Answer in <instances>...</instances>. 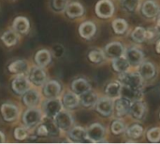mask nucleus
<instances>
[{
	"instance_id": "f257e3e1",
	"label": "nucleus",
	"mask_w": 160,
	"mask_h": 144,
	"mask_svg": "<svg viewBox=\"0 0 160 144\" xmlns=\"http://www.w3.org/2000/svg\"><path fill=\"white\" fill-rule=\"evenodd\" d=\"M23 108L20 102L7 100L0 104V120L2 123L14 126L19 124Z\"/></svg>"
},
{
	"instance_id": "f03ea898",
	"label": "nucleus",
	"mask_w": 160,
	"mask_h": 144,
	"mask_svg": "<svg viewBox=\"0 0 160 144\" xmlns=\"http://www.w3.org/2000/svg\"><path fill=\"white\" fill-rule=\"evenodd\" d=\"M45 115L40 107L25 108L22 110L19 124L22 125L28 130H34L39 124L43 122Z\"/></svg>"
},
{
	"instance_id": "7ed1b4c3",
	"label": "nucleus",
	"mask_w": 160,
	"mask_h": 144,
	"mask_svg": "<svg viewBox=\"0 0 160 144\" xmlns=\"http://www.w3.org/2000/svg\"><path fill=\"white\" fill-rule=\"evenodd\" d=\"M43 99H44V97L41 94L40 89L32 86L20 97L19 102L21 103V105L23 109L35 108V107H40Z\"/></svg>"
},
{
	"instance_id": "20e7f679",
	"label": "nucleus",
	"mask_w": 160,
	"mask_h": 144,
	"mask_svg": "<svg viewBox=\"0 0 160 144\" xmlns=\"http://www.w3.org/2000/svg\"><path fill=\"white\" fill-rule=\"evenodd\" d=\"M31 87L32 85L26 75L11 76L9 81V90L14 97L20 98Z\"/></svg>"
},
{
	"instance_id": "39448f33",
	"label": "nucleus",
	"mask_w": 160,
	"mask_h": 144,
	"mask_svg": "<svg viewBox=\"0 0 160 144\" xmlns=\"http://www.w3.org/2000/svg\"><path fill=\"white\" fill-rule=\"evenodd\" d=\"M31 85L33 87L41 88L44 83L49 80V75L46 68L38 67L34 64H31V67L26 74Z\"/></svg>"
},
{
	"instance_id": "423d86ee",
	"label": "nucleus",
	"mask_w": 160,
	"mask_h": 144,
	"mask_svg": "<svg viewBox=\"0 0 160 144\" xmlns=\"http://www.w3.org/2000/svg\"><path fill=\"white\" fill-rule=\"evenodd\" d=\"M31 64L28 60L23 59V58H16L10 60L7 66H6V70L7 73L10 76H15V75H26Z\"/></svg>"
},
{
	"instance_id": "0eeeda50",
	"label": "nucleus",
	"mask_w": 160,
	"mask_h": 144,
	"mask_svg": "<svg viewBox=\"0 0 160 144\" xmlns=\"http://www.w3.org/2000/svg\"><path fill=\"white\" fill-rule=\"evenodd\" d=\"M54 124L60 129L61 132L67 133L73 126H74V118L73 115L70 113V111L63 109L59 112L53 118Z\"/></svg>"
},
{
	"instance_id": "6e6552de",
	"label": "nucleus",
	"mask_w": 160,
	"mask_h": 144,
	"mask_svg": "<svg viewBox=\"0 0 160 144\" xmlns=\"http://www.w3.org/2000/svg\"><path fill=\"white\" fill-rule=\"evenodd\" d=\"M40 108L47 118L52 119L59 112H61L64 107L61 102L60 97L58 98H44L41 102Z\"/></svg>"
},
{
	"instance_id": "1a4fd4ad",
	"label": "nucleus",
	"mask_w": 160,
	"mask_h": 144,
	"mask_svg": "<svg viewBox=\"0 0 160 144\" xmlns=\"http://www.w3.org/2000/svg\"><path fill=\"white\" fill-rule=\"evenodd\" d=\"M44 98H58L63 94V86L60 82L49 79L40 88Z\"/></svg>"
},
{
	"instance_id": "9d476101",
	"label": "nucleus",
	"mask_w": 160,
	"mask_h": 144,
	"mask_svg": "<svg viewBox=\"0 0 160 144\" xmlns=\"http://www.w3.org/2000/svg\"><path fill=\"white\" fill-rule=\"evenodd\" d=\"M52 62V52L47 48H41L36 51L32 58V64L47 68Z\"/></svg>"
},
{
	"instance_id": "9b49d317",
	"label": "nucleus",
	"mask_w": 160,
	"mask_h": 144,
	"mask_svg": "<svg viewBox=\"0 0 160 144\" xmlns=\"http://www.w3.org/2000/svg\"><path fill=\"white\" fill-rule=\"evenodd\" d=\"M21 38L22 37L11 27L5 29L0 34V42L7 49H11L16 47L20 43Z\"/></svg>"
},
{
	"instance_id": "f8f14e48",
	"label": "nucleus",
	"mask_w": 160,
	"mask_h": 144,
	"mask_svg": "<svg viewBox=\"0 0 160 144\" xmlns=\"http://www.w3.org/2000/svg\"><path fill=\"white\" fill-rule=\"evenodd\" d=\"M10 27L14 31H16L21 37H24L28 35L31 30V22L26 16L19 15L11 21Z\"/></svg>"
},
{
	"instance_id": "ddd939ff",
	"label": "nucleus",
	"mask_w": 160,
	"mask_h": 144,
	"mask_svg": "<svg viewBox=\"0 0 160 144\" xmlns=\"http://www.w3.org/2000/svg\"><path fill=\"white\" fill-rule=\"evenodd\" d=\"M121 82L124 85L129 86L134 89H142L143 79L139 73L135 72H125L121 75Z\"/></svg>"
},
{
	"instance_id": "4468645a",
	"label": "nucleus",
	"mask_w": 160,
	"mask_h": 144,
	"mask_svg": "<svg viewBox=\"0 0 160 144\" xmlns=\"http://www.w3.org/2000/svg\"><path fill=\"white\" fill-rule=\"evenodd\" d=\"M67 139L68 142H90L87 138V132L86 129H84L82 127L76 126L72 127L68 132H67Z\"/></svg>"
},
{
	"instance_id": "2eb2a0df",
	"label": "nucleus",
	"mask_w": 160,
	"mask_h": 144,
	"mask_svg": "<svg viewBox=\"0 0 160 144\" xmlns=\"http://www.w3.org/2000/svg\"><path fill=\"white\" fill-rule=\"evenodd\" d=\"M87 138L90 142L98 143L102 142L105 137V128L102 125L95 123L91 125L87 129Z\"/></svg>"
},
{
	"instance_id": "dca6fc26",
	"label": "nucleus",
	"mask_w": 160,
	"mask_h": 144,
	"mask_svg": "<svg viewBox=\"0 0 160 144\" xmlns=\"http://www.w3.org/2000/svg\"><path fill=\"white\" fill-rule=\"evenodd\" d=\"M96 13L99 18L108 19L114 13V6L111 0H100L96 5Z\"/></svg>"
},
{
	"instance_id": "f3484780",
	"label": "nucleus",
	"mask_w": 160,
	"mask_h": 144,
	"mask_svg": "<svg viewBox=\"0 0 160 144\" xmlns=\"http://www.w3.org/2000/svg\"><path fill=\"white\" fill-rule=\"evenodd\" d=\"M60 99H61L64 109L68 110V111L76 109L81 104L80 103V96H78L71 90L64 92L62 94V96L60 97Z\"/></svg>"
},
{
	"instance_id": "a211bd4d",
	"label": "nucleus",
	"mask_w": 160,
	"mask_h": 144,
	"mask_svg": "<svg viewBox=\"0 0 160 144\" xmlns=\"http://www.w3.org/2000/svg\"><path fill=\"white\" fill-rule=\"evenodd\" d=\"M64 12L69 19H76L82 17L84 14V7L80 2L71 1L68 2Z\"/></svg>"
},
{
	"instance_id": "6ab92c4d",
	"label": "nucleus",
	"mask_w": 160,
	"mask_h": 144,
	"mask_svg": "<svg viewBox=\"0 0 160 144\" xmlns=\"http://www.w3.org/2000/svg\"><path fill=\"white\" fill-rule=\"evenodd\" d=\"M96 109L103 116H110L113 112V102L111 97H101L96 104Z\"/></svg>"
},
{
	"instance_id": "aec40b11",
	"label": "nucleus",
	"mask_w": 160,
	"mask_h": 144,
	"mask_svg": "<svg viewBox=\"0 0 160 144\" xmlns=\"http://www.w3.org/2000/svg\"><path fill=\"white\" fill-rule=\"evenodd\" d=\"M30 130H28L26 127H24L21 124L15 125L13 127L12 131H11V137L14 142H28Z\"/></svg>"
},
{
	"instance_id": "412c9836",
	"label": "nucleus",
	"mask_w": 160,
	"mask_h": 144,
	"mask_svg": "<svg viewBox=\"0 0 160 144\" xmlns=\"http://www.w3.org/2000/svg\"><path fill=\"white\" fill-rule=\"evenodd\" d=\"M70 90L78 96H81L85 92L91 90V85L84 78H77L73 80L70 83Z\"/></svg>"
},
{
	"instance_id": "4be33fe9",
	"label": "nucleus",
	"mask_w": 160,
	"mask_h": 144,
	"mask_svg": "<svg viewBox=\"0 0 160 144\" xmlns=\"http://www.w3.org/2000/svg\"><path fill=\"white\" fill-rule=\"evenodd\" d=\"M96 31H97L96 24L90 21L83 22L79 26V34L82 38H85V39L92 38L95 36Z\"/></svg>"
},
{
	"instance_id": "5701e85b",
	"label": "nucleus",
	"mask_w": 160,
	"mask_h": 144,
	"mask_svg": "<svg viewBox=\"0 0 160 144\" xmlns=\"http://www.w3.org/2000/svg\"><path fill=\"white\" fill-rule=\"evenodd\" d=\"M129 106H130L129 100L124 97L116 98L113 103V111L115 112V115L117 117L125 116L128 113V112H129Z\"/></svg>"
},
{
	"instance_id": "b1692460",
	"label": "nucleus",
	"mask_w": 160,
	"mask_h": 144,
	"mask_svg": "<svg viewBox=\"0 0 160 144\" xmlns=\"http://www.w3.org/2000/svg\"><path fill=\"white\" fill-rule=\"evenodd\" d=\"M129 112L137 120L142 119L144 116L145 113V104L141 101L140 99L131 101L130 106H129Z\"/></svg>"
},
{
	"instance_id": "393cba45",
	"label": "nucleus",
	"mask_w": 160,
	"mask_h": 144,
	"mask_svg": "<svg viewBox=\"0 0 160 144\" xmlns=\"http://www.w3.org/2000/svg\"><path fill=\"white\" fill-rule=\"evenodd\" d=\"M124 46L122 43L114 41L109 43L105 48V53L112 58H117L124 54Z\"/></svg>"
},
{
	"instance_id": "a878e982",
	"label": "nucleus",
	"mask_w": 160,
	"mask_h": 144,
	"mask_svg": "<svg viewBox=\"0 0 160 144\" xmlns=\"http://www.w3.org/2000/svg\"><path fill=\"white\" fill-rule=\"evenodd\" d=\"M142 14L148 18H153L158 16V12L160 11L158 5L153 1V0H147L143 3L142 7Z\"/></svg>"
},
{
	"instance_id": "bb28decb",
	"label": "nucleus",
	"mask_w": 160,
	"mask_h": 144,
	"mask_svg": "<svg viewBox=\"0 0 160 144\" xmlns=\"http://www.w3.org/2000/svg\"><path fill=\"white\" fill-rule=\"evenodd\" d=\"M126 57L131 65L137 66L142 63L143 53L137 48H130L126 52Z\"/></svg>"
},
{
	"instance_id": "cd10ccee",
	"label": "nucleus",
	"mask_w": 160,
	"mask_h": 144,
	"mask_svg": "<svg viewBox=\"0 0 160 144\" xmlns=\"http://www.w3.org/2000/svg\"><path fill=\"white\" fill-rule=\"evenodd\" d=\"M139 74L143 80H150L156 74V67L151 62H142L140 64Z\"/></svg>"
},
{
	"instance_id": "c85d7f7f",
	"label": "nucleus",
	"mask_w": 160,
	"mask_h": 144,
	"mask_svg": "<svg viewBox=\"0 0 160 144\" xmlns=\"http://www.w3.org/2000/svg\"><path fill=\"white\" fill-rule=\"evenodd\" d=\"M121 97L129 101H134V100L140 99V97H142V92H141V89H134L129 86L122 84Z\"/></svg>"
},
{
	"instance_id": "c756f323",
	"label": "nucleus",
	"mask_w": 160,
	"mask_h": 144,
	"mask_svg": "<svg viewBox=\"0 0 160 144\" xmlns=\"http://www.w3.org/2000/svg\"><path fill=\"white\" fill-rule=\"evenodd\" d=\"M98 100V97L97 94L92 90H89L80 96V103L82 104V106L85 108H89V107L96 105Z\"/></svg>"
},
{
	"instance_id": "7c9ffc66",
	"label": "nucleus",
	"mask_w": 160,
	"mask_h": 144,
	"mask_svg": "<svg viewBox=\"0 0 160 144\" xmlns=\"http://www.w3.org/2000/svg\"><path fill=\"white\" fill-rule=\"evenodd\" d=\"M130 67V63L125 56H120L117 58H113L112 61V68L119 73H125L128 71Z\"/></svg>"
},
{
	"instance_id": "2f4dec72",
	"label": "nucleus",
	"mask_w": 160,
	"mask_h": 144,
	"mask_svg": "<svg viewBox=\"0 0 160 144\" xmlns=\"http://www.w3.org/2000/svg\"><path fill=\"white\" fill-rule=\"evenodd\" d=\"M121 91H122V82H113L109 83L105 89V93L107 97L115 99L121 97Z\"/></svg>"
},
{
	"instance_id": "473e14b6",
	"label": "nucleus",
	"mask_w": 160,
	"mask_h": 144,
	"mask_svg": "<svg viewBox=\"0 0 160 144\" xmlns=\"http://www.w3.org/2000/svg\"><path fill=\"white\" fill-rule=\"evenodd\" d=\"M69 0H49V7L56 13L64 12Z\"/></svg>"
},
{
	"instance_id": "72a5a7b5",
	"label": "nucleus",
	"mask_w": 160,
	"mask_h": 144,
	"mask_svg": "<svg viewBox=\"0 0 160 144\" xmlns=\"http://www.w3.org/2000/svg\"><path fill=\"white\" fill-rule=\"evenodd\" d=\"M147 30H145L143 27H136L132 34H131V37L134 41L138 42V43H142L147 39V36H146Z\"/></svg>"
},
{
	"instance_id": "f704fd0d",
	"label": "nucleus",
	"mask_w": 160,
	"mask_h": 144,
	"mask_svg": "<svg viewBox=\"0 0 160 144\" xmlns=\"http://www.w3.org/2000/svg\"><path fill=\"white\" fill-rule=\"evenodd\" d=\"M33 133L36 135V137L38 138V140H40V139H47V138H50V134H49V130H48V127H47V125L46 123L43 122L41 124H39L34 130H32Z\"/></svg>"
},
{
	"instance_id": "c9c22d12",
	"label": "nucleus",
	"mask_w": 160,
	"mask_h": 144,
	"mask_svg": "<svg viewBox=\"0 0 160 144\" xmlns=\"http://www.w3.org/2000/svg\"><path fill=\"white\" fill-rule=\"evenodd\" d=\"M143 133V127L140 125H132L127 130V134L130 139H138Z\"/></svg>"
},
{
	"instance_id": "e433bc0d",
	"label": "nucleus",
	"mask_w": 160,
	"mask_h": 144,
	"mask_svg": "<svg viewBox=\"0 0 160 144\" xmlns=\"http://www.w3.org/2000/svg\"><path fill=\"white\" fill-rule=\"evenodd\" d=\"M112 28L116 34H124L128 30V22L124 19H116L112 22Z\"/></svg>"
},
{
	"instance_id": "4c0bfd02",
	"label": "nucleus",
	"mask_w": 160,
	"mask_h": 144,
	"mask_svg": "<svg viewBox=\"0 0 160 144\" xmlns=\"http://www.w3.org/2000/svg\"><path fill=\"white\" fill-rule=\"evenodd\" d=\"M88 59L94 64H98V63H101L105 60V55L99 50H93V51L89 52Z\"/></svg>"
},
{
	"instance_id": "58836bf2",
	"label": "nucleus",
	"mask_w": 160,
	"mask_h": 144,
	"mask_svg": "<svg viewBox=\"0 0 160 144\" xmlns=\"http://www.w3.org/2000/svg\"><path fill=\"white\" fill-rule=\"evenodd\" d=\"M121 4L127 10L134 12L140 6V0H121Z\"/></svg>"
},
{
	"instance_id": "ea45409f",
	"label": "nucleus",
	"mask_w": 160,
	"mask_h": 144,
	"mask_svg": "<svg viewBox=\"0 0 160 144\" xmlns=\"http://www.w3.org/2000/svg\"><path fill=\"white\" fill-rule=\"evenodd\" d=\"M147 139L150 142L157 143L160 141V128L154 127L147 132Z\"/></svg>"
},
{
	"instance_id": "a19ab883",
	"label": "nucleus",
	"mask_w": 160,
	"mask_h": 144,
	"mask_svg": "<svg viewBox=\"0 0 160 144\" xmlns=\"http://www.w3.org/2000/svg\"><path fill=\"white\" fill-rule=\"evenodd\" d=\"M112 132L114 135H119L121 133H123L125 131V125L122 121L120 120H115L112 122V127H111Z\"/></svg>"
},
{
	"instance_id": "79ce46f5",
	"label": "nucleus",
	"mask_w": 160,
	"mask_h": 144,
	"mask_svg": "<svg viewBox=\"0 0 160 144\" xmlns=\"http://www.w3.org/2000/svg\"><path fill=\"white\" fill-rule=\"evenodd\" d=\"M7 141H8V139H7L6 133L3 130H0V144L6 143Z\"/></svg>"
},
{
	"instance_id": "37998d69",
	"label": "nucleus",
	"mask_w": 160,
	"mask_h": 144,
	"mask_svg": "<svg viewBox=\"0 0 160 144\" xmlns=\"http://www.w3.org/2000/svg\"><path fill=\"white\" fill-rule=\"evenodd\" d=\"M156 30H157L158 34H160V11L158 12V21H157Z\"/></svg>"
},
{
	"instance_id": "c03bdc74",
	"label": "nucleus",
	"mask_w": 160,
	"mask_h": 144,
	"mask_svg": "<svg viewBox=\"0 0 160 144\" xmlns=\"http://www.w3.org/2000/svg\"><path fill=\"white\" fill-rule=\"evenodd\" d=\"M156 50H157V52L160 53V39L158 41V43H157V46H156Z\"/></svg>"
},
{
	"instance_id": "a18cd8bd",
	"label": "nucleus",
	"mask_w": 160,
	"mask_h": 144,
	"mask_svg": "<svg viewBox=\"0 0 160 144\" xmlns=\"http://www.w3.org/2000/svg\"><path fill=\"white\" fill-rule=\"evenodd\" d=\"M8 1H14V0H8Z\"/></svg>"
}]
</instances>
